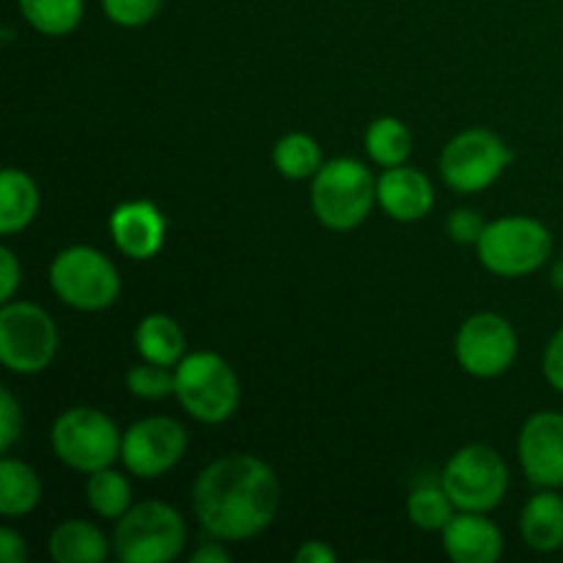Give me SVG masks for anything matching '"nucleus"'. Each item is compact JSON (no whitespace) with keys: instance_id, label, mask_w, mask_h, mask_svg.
I'll list each match as a JSON object with an SVG mask.
<instances>
[{"instance_id":"nucleus-3","label":"nucleus","mask_w":563,"mask_h":563,"mask_svg":"<svg viewBox=\"0 0 563 563\" xmlns=\"http://www.w3.org/2000/svg\"><path fill=\"white\" fill-rule=\"evenodd\" d=\"M174 394L196 421L223 423L240 405V379L218 352H192L176 363Z\"/></svg>"},{"instance_id":"nucleus-6","label":"nucleus","mask_w":563,"mask_h":563,"mask_svg":"<svg viewBox=\"0 0 563 563\" xmlns=\"http://www.w3.org/2000/svg\"><path fill=\"white\" fill-rule=\"evenodd\" d=\"M49 286L58 300L77 311H104L119 300L121 278L97 247L71 245L49 264Z\"/></svg>"},{"instance_id":"nucleus-34","label":"nucleus","mask_w":563,"mask_h":563,"mask_svg":"<svg viewBox=\"0 0 563 563\" xmlns=\"http://www.w3.org/2000/svg\"><path fill=\"white\" fill-rule=\"evenodd\" d=\"M295 561L297 563H335L339 561V555H335V550L330 548L328 542L313 539V542H306L300 550H297Z\"/></svg>"},{"instance_id":"nucleus-19","label":"nucleus","mask_w":563,"mask_h":563,"mask_svg":"<svg viewBox=\"0 0 563 563\" xmlns=\"http://www.w3.org/2000/svg\"><path fill=\"white\" fill-rule=\"evenodd\" d=\"M38 187L25 170L5 168L0 176V234L11 236L36 218Z\"/></svg>"},{"instance_id":"nucleus-35","label":"nucleus","mask_w":563,"mask_h":563,"mask_svg":"<svg viewBox=\"0 0 563 563\" xmlns=\"http://www.w3.org/2000/svg\"><path fill=\"white\" fill-rule=\"evenodd\" d=\"M229 561H231L229 550H223L214 542L201 544V548L190 555V563H229Z\"/></svg>"},{"instance_id":"nucleus-4","label":"nucleus","mask_w":563,"mask_h":563,"mask_svg":"<svg viewBox=\"0 0 563 563\" xmlns=\"http://www.w3.org/2000/svg\"><path fill=\"white\" fill-rule=\"evenodd\" d=\"M185 520L163 500L130 506L113 531V553L124 563H168L185 550Z\"/></svg>"},{"instance_id":"nucleus-8","label":"nucleus","mask_w":563,"mask_h":563,"mask_svg":"<svg viewBox=\"0 0 563 563\" xmlns=\"http://www.w3.org/2000/svg\"><path fill=\"white\" fill-rule=\"evenodd\" d=\"M58 352V328L36 302H3L0 308V361L14 374H38Z\"/></svg>"},{"instance_id":"nucleus-17","label":"nucleus","mask_w":563,"mask_h":563,"mask_svg":"<svg viewBox=\"0 0 563 563\" xmlns=\"http://www.w3.org/2000/svg\"><path fill=\"white\" fill-rule=\"evenodd\" d=\"M520 533L537 553H555L563 548V495L542 489L533 495L520 515Z\"/></svg>"},{"instance_id":"nucleus-12","label":"nucleus","mask_w":563,"mask_h":563,"mask_svg":"<svg viewBox=\"0 0 563 563\" xmlns=\"http://www.w3.org/2000/svg\"><path fill=\"white\" fill-rule=\"evenodd\" d=\"M187 451V432L168 416L143 418L121 438V462L137 478H157L179 465Z\"/></svg>"},{"instance_id":"nucleus-21","label":"nucleus","mask_w":563,"mask_h":563,"mask_svg":"<svg viewBox=\"0 0 563 563\" xmlns=\"http://www.w3.org/2000/svg\"><path fill=\"white\" fill-rule=\"evenodd\" d=\"M42 500V482L36 471L20 460L5 456L0 462V511L5 517H22Z\"/></svg>"},{"instance_id":"nucleus-11","label":"nucleus","mask_w":563,"mask_h":563,"mask_svg":"<svg viewBox=\"0 0 563 563\" xmlns=\"http://www.w3.org/2000/svg\"><path fill=\"white\" fill-rule=\"evenodd\" d=\"M454 355L467 374L482 379L500 377L509 372L517 355V333L509 319L500 313H473L462 322L454 341Z\"/></svg>"},{"instance_id":"nucleus-20","label":"nucleus","mask_w":563,"mask_h":563,"mask_svg":"<svg viewBox=\"0 0 563 563\" xmlns=\"http://www.w3.org/2000/svg\"><path fill=\"white\" fill-rule=\"evenodd\" d=\"M135 344L143 361L174 366L185 355V333L168 313H148L135 330Z\"/></svg>"},{"instance_id":"nucleus-31","label":"nucleus","mask_w":563,"mask_h":563,"mask_svg":"<svg viewBox=\"0 0 563 563\" xmlns=\"http://www.w3.org/2000/svg\"><path fill=\"white\" fill-rule=\"evenodd\" d=\"M544 379L553 385L559 394H563V328L550 339L548 350H544Z\"/></svg>"},{"instance_id":"nucleus-13","label":"nucleus","mask_w":563,"mask_h":563,"mask_svg":"<svg viewBox=\"0 0 563 563\" xmlns=\"http://www.w3.org/2000/svg\"><path fill=\"white\" fill-rule=\"evenodd\" d=\"M522 473L537 489L563 487V412H537L517 440Z\"/></svg>"},{"instance_id":"nucleus-27","label":"nucleus","mask_w":563,"mask_h":563,"mask_svg":"<svg viewBox=\"0 0 563 563\" xmlns=\"http://www.w3.org/2000/svg\"><path fill=\"white\" fill-rule=\"evenodd\" d=\"M126 388H130V394H135L137 399H165V396L174 394V374L168 372V366L143 361L126 372Z\"/></svg>"},{"instance_id":"nucleus-7","label":"nucleus","mask_w":563,"mask_h":563,"mask_svg":"<svg viewBox=\"0 0 563 563\" xmlns=\"http://www.w3.org/2000/svg\"><path fill=\"white\" fill-rule=\"evenodd\" d=\"M53 451L71 471L93 473L121 456V434L97 407H71L53 423Z\"/></svg>"},{"instance_id":"nucleus-36","label":"nucleus","mask_w":563,"mask_h":563,"mask_svg":"<svg viewBox=\"0 0 563 563\" xmlns=\"http://www.w3.org/2000/svg\"><path fill=\"white\" fill-rule=\"evenodd\" d=\"M553 286H555V289L563 291V258L553 267Z\"/></svg>"},{"instance_id":"nucleus-24","label":"nucleus","mask_w":563,"mask_h":563,"mask_svg":"<svg viewBox=\"0 0 563 563\" xmlns=\"http://www.w3.org/2000/svg\"><path fill=\"white\" fill-rule=\"evenodd\" d=\"M366 152L383 168L405 165L412 154L410 130L394 115H383V119L372 121V126L366 130Z\"/></svg>"},{"instance_id":"nucleus-22","label":"nucleus","mask_w":563,"mask_h":563,"mask_svg":"<svg viewBox=\"0 0 563 563\" xmlns=\"http://www.w3.org/2000/svg\"><path fill=\"white\" fill-rule=\"evenodd\" d=\"M273 163L286 179H311L322 168V148L306 132H289L273 148Z\"/></svg>"},{"instance_id":"nucleus-5","label":"nucleus","mask_w":563,"mask_h":563,"mask_svg":"<svg viewBox=\"0 0 563 563\" xmlns=\"http://www.w3.org/2000/svg\"><path fill=\"white\" fill-rule=\"evenodd\" d=\"M478 262L500 278H522L550 262L553 236L548 225L533 218H500L487 223L482 240L476 242Z\"/></svg>"},{"instance_id":"nucleus-18","label":"nucleus","mask_w":563,"mask_h":563,"mask_svg":"<svg viewBox=\"0 0 563 563\" xmlns=\"http://www.w3.org/2000/svg\"><path fill=\"white\" fill-rule=\"evenodd\" d=\"M108 553V537L86 520L60 522L49 537V555L55 563H102Z\"/></svg>"},{"instance_id":"nucleus-23","label":"nucleus","mask_w":563,"mask_h":563,"mask_svg":"<svg viewBox=\"0 0 563 563\" xmlns=\"http://www.w3.org/2000/svg\"><path fill=\"white\" fill-rule=\"evenodd\" d=\"M20 11L33 31L44 36H66L82 20V0H20Z\"/></svg>"},{"instance_id":"nucleus-33","label":"nucleus","mask_w":563,"mask_h":563,"mask_svg":"<svg viewBox=\"0 0 563 563\" xmlns=\"http://www.w3.org/2000/svg\"><path fill=\"white\" fill-rule=\"evenodd\" d=\"M27 550H25V539L20 537L11 528H3L0 531V561L3 563H22L25 561Z\"/></svg>"},{"instance_id":"nucleus-2","label":"nucleus","mask_w":563,"mask_h":563,"mask_svg":"<svg viewBox=\"0 0 563 563\" xmlns=\"http://www.w3.org/2000/svg\"><path fill=\"white\" fill-rule=\"evenodd\" d=\"M374 198H377V181L361 159L335 157L313 176V212L330 231L357 229L372 212Z\"/></svg>"},{"instance_id":"nucleus-25","label":"nucleus","mask_w":563,"mask_h":563,"mask_svg":"<svg viewBox=\"0 0 563 563\" xmlns=\"http://www.w3.org/2000/svg\"><path fill=\"white\" fill-rule=\"evenodd\" d=\"M86 500L99 517L104 520H119L130 511L132 506V487L126 476L102 467V471L88 473L86 482Z\"/></svg>"},{"instance_id":"nucleus-28","label":"nucleus","mask_w":563,"mask_h":563,"mask_svg":"<svg viewBox=\"0 0 563 563\" xmlns=\"http://www.w3.org/2000/svg\"><path fill=\"white\" fill-rule=\"evenodd\" d=\"M163 9V0H102V11L121 27H141Z\"/></svg>"},{"instance_id":"nucleus-30","label":"nucleus","mask_w":563,"mask_h":563,"mask_svg":"<svg viewBox=\"0 0 563 563\" xmlns=\"http://www.w3.org/2000/svg\"><path fill=\"white\" fill-rule=\"evenodd\" d=\"M22 434V412L9 388L0 390V451H9Z\"/></svg>"},{"instance_id":"nucleus-26","label":"nucleus","mask_w":563,"mask_h":563,"mask_svg":"<svg viewBox=\"0 0 563 563\" xmlns=\"http://www.w3.org/2000/svg\"><path fill=\"white\" fill-rule=\"evenodd\" d=\"M454 500L449 498L443 484H423L407 498V517L421 531H445V526L454 520Z\"/></svg>"},{"instance_id":"nucleus-29","label":"nucleus","mask_w":563,"mask_h":563,"mask_svg":"<svg viewBox=\"0 0 563 563\" xmlns=\"http://www.w3.org/2000/svg\"><path fill=\"white\" fill-rule=\"evenodd\" d=\"M445 229H449V236L456 245H476L482 240L487 223H484L476 209H454Z\"/></svg>"},{"instance_id":"nucleus-1","label":"nucleus","mask_w":563,"mask_h":563,"mask_svg":"<svg viewBox=\"0 0 563 563\" xmlns=\"http://www.w3.org/2000/svg\"><path fill=\"white\" fill-rule=\"evenodd\" d=\"M280 509V482L253 454H229L203 467L192 484V511L209 537L245 542L273 526Z\"/></svg>"},{"instance_id":"nucleus-14","label":"nucleus","mask_w":563,"mask_h":563,"mask_svg":"<svg viewBox=\"0 0 563 563\" xmlns=\"http://www.w3.org/2000/svg\"><path fill=\"white\" fill-rule=\"evenodd\" d=\"M110 236L135 262L157 256L165 242V218L152 201H124L110 214Z\"/></svg>"},{"instance_id":"nucleus-32","label":"nucleus","mask_w":563,"mask_h":563,"mask_svg":"<svg viewBox=\"0 0 563 563\" xmlns=\"http://www.w3.org/2000/svg\"><path fill=\"white\" fill-rule=\"evenodd\" d=\"M0 267H3V278H0V297H3V302H9L11 297H14L16 286H20V278H22L20 262H16L11 247H0Z\"/></svg>"},{"instance_id":"nucleus-9","label":"nucleus","mask_w":563,"mask_h":563,"mask_svg":"<svg viewBox=\"0 0 563 563\" xmlns=\"http://www.w3.org/2000/svg\"><path fill=\"white\" fill-rule=\"evenodd\" d=\"M440 484L460 511H493L509 489V467L489 445H465L445 465Z\"/></svg>"},{"instance_id":"nucleus-15","label":"nucleus","mask_w":563,"mask_h":563,"mask_svg":"<svg viewBox=\"0 0 563 563\" xmlns=\"http://www.w3.org/2000/svg\"><path fill=\"white\" fill-rule=\"evenodd\" d=\"M377 201L388 218L399 220V223H412V220H421L432 212V181L421 170L396 165L377 179Z\"/></svg>"},{"instance_id":"nucleus-10","label":"nucleus","mask_w":563,"mask_h":563,"mask_svg":"<svg viewBox=\"0 0 563 563\" xmlns=\"http://www.w3.org/2000/svg\"><path fill=\"white\" fill-rule=\"evenodd\" d=\"M511 163V152L495 132L465 130L445 143L440 154V174L454 192L473 196L487 190Z\"/></svg>"},{"instance_id":"nucleus-16","label":"nucleus","mask_w":563,"mask_h":563,"mask_svg":"<svg viewBox=\"0 0 563 563\" xmlns=\"http://www.w3.org/2000/svg\"><path fill=\"white\" fill-rule=\"evenodd\" d=\"M443 548L454 563H495L504 553V537L482 511H462L445 526Z\"/></svg>"}]
</instances>
